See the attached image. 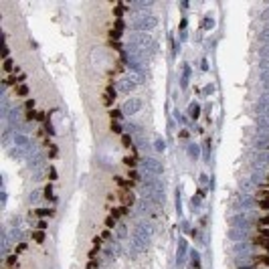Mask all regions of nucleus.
<instances>
[{
    "label": "nucleus",
    "instance_id": "14",
    "mask_svg": "<svg viewBox=\"0 0 269 269\" xmlns=\"http://www.w3.org/2000/svg\"><path fill=\"white\" fill-rule=\"evenodd\" d=\"M156 150L158 152H164V140H156Z\"/></svg>",
    "mask_w": 269,
    "mask_h": 269
},
{
    "label": "nucleus",
    "instance_id": "2",
    "mask_svg": "<svg viewBox=\"0 0 269 269\" xmlns=\"http://www.w3.org/2000/svg\"><path fill=\"white\" fill-rule=\"evenodd\" d=\"M144 170H148L152 174H162V164L156 162L154 158H146V160H144Z\"/></svg>",
    "mask_w": 269,
    "mask_h": 269
},
{
    "label": "nucleus",
    "instance_id": "25",
    "mask_svg": "<svg viewBox=\"0 0 269 269\" xmlns=\"http://www.w3.org/2000/svg\"><path fill=\"white\" fill-rule=\"evenodd\" d=\"M263 247H265V249H267V253H269V239L265 241V245H263Z\"/></svg>",
    "mask_w": 269,
    "mask_h": 269
},
{
    "label": "nucleus",
    "instance_id": "8",
    "mask_svg": "<svg viewBox=\"0 0 269 269\" xmlns=\"http://www.w3.org/2000/svg\"><path fill=\"white\" fill-rule=\"evenodd\" d=\"M33 239H34L37 243H43V241H45V235L39 231V233H33Z\"/></svg>",
    "mask_w": 269,
    "mask_h": 269
},
{
    "label": "nucleus",
    "instance_id": "4",
    "mask_svg": "<svg viewBox=\"0 0 269 269\" xmlns=\"http://www.w3.org/2000/svg\"><path fill=\"white\" fill-rule=\"evenodd\" d=\"M115 99V91L111 89V85L107 87V91H105V105H111V101Z\"/></svg>",
    "mask_w": 269,
    "mask_h": 269
},
{
    "label": "nucleus",
    "instance_id": "10",
    "mask_svg": "<svg viewBox=\"0 0 269 269\" xmlns=\"http://www.w3.org/2000/svg\"><path fill=\"white\" fill-rule=\"evenodd\" d=\"M123 202H126V204H132V202H134V194H132V192H128V194L123 196Z\"/></svg>",
    "mask_w": 269,
    "mask_h": 269
},
{
    "label": "nucleus",
    "instance_id": "3",
    "mask_svg": "<svg viewBox=\"0 0 269 269\" xmlns=\"http://www.w3.org/2000/svg\"><path fill=\"white\" fill-rule=\"evenodd\" d=\"M156 24V18H152V16H150V18H140L138 20V28H152Z\"/></svg>",
    "mask_w": 269,
    "mask_h": 269
},
{
    "label": "nucleus",
    "instance_id": "5",
    "mask_svg": "<svg viewBox=\"0 0 269 269\" xmlns=\"http://www.w3.org/2000/svg\"><path fill=\"white\" fill-rule=\"evenodd\" d=\"M126 213H128V209H126V207H120V209H114L111 210V216H121V215H126Z\"/></svg>",
    "mask_w": 269,
    "mask_h": 269
},
{
    "label": "nucleus",
    "instance_id": "12",
    "mask_svg": "<svg viewBox=\"0 0 269 269\" xmlns=\"http://www.w3.org/2000/svg\"><path fill=\"white\" fill-rule=\"evenodd\" d=\"M16 93H18V95H27L28 93V87H27V85H20V87L16 89Z\"/></svg>",
    "mask_w": 269,
    "mask_h": 269
},
{
    "label": "nucleus",
    "instance_id": "15",
    "mask_svg": "<svg viewBox=\"0 0 269 269\" xmlns=\"http://www.w3.org/2000/svg\"><path fill=\"white\" fill-rule=\"evenodd\" d=\"M10 69H12V61L6 59V61H4V71H10Z\"/></svg>",
    "mask_w": 269,
    "mask_h": 269
},
{
    "label": "nucleus",
    "instance_id": "23",
    "mask_svg": "<svg viewBox=\"0 0 269 269\" xmlns=\"http://www.w3.org/2000/svg\"><path fill=\"white\" fill-rule=\"evenodd\" d=\"M16 263V257H8V265H14Z\"/></svg>",
    "mask_w": 269,
    "mask_h": 269
},
{
    "label": "nucleus",
    "instance_id": "21",
    "mask_svg": "<svg viewBox=\"0 0 269 269\" xmlns=\"http://www.w3.org/2000/svg\"><path fill=\"white\" fill-rule=\"evenodd\" d=\"M109 37H111V39H117V37H120V30H111Z\"/></svg>",
    "mask_w": 269,
    "mask_h": 269
},
{
    "label": "nucleus",
    "instance_id": "11",
    "mask_svg": "<svg viewBox=\"0 0 269 269\" xmlns=\"http://www.w3.org/2000/svg\"><path fill=\"white\" fill-rule=\"evenodd\" d=\"M37 213H39V216H51V215H53V210H47V209H39V210H37Z\"/></svg>",
    "mask_w": 269,
    "mask_h": 269
},
{
    "label": "nucleus",
    "instance_id": "9",
    "mask_svg": "<svg viewBox=\"0 0 269 269\" xmlns=\"http://www.w3.org/2000/svg\"><path fill=\"white\" fill-rule=\"evenodd\" d=\"M105 225H107V229H114L115 227V219L114 216H107V219H105Z\"/></svg>",
    "mask_w": 269,
    "mask_h": 269
},
{
    "label": "nucleus",
    "instance_id": "1",
    "mask_svg": "<svg viewBox=\"0 0 269 269\" xmlns=\"http://www.w3.org/2000/svg\"><path fill=\"white\" fill-rule=\"evenodd\" d=\"M140 109H142V99H138V97H130L123 103V114H138Z\"/></svg>",
    "mask_w": 269,
    "mask_h": 269
},
{
    "label": "nucleus",
    "instance_id": "20",
    "mask_svg": "<svg viewBox=\"0 0 269 269\" xmlns=\"http://www.w3.org/2000/svg\"><path fill=\"white\" fill-rule=\"evenodd\" d=\"M34 107V99H28L27 101V109H33Z\"/></svg>",
    "mask_w": 269,
    "mask_h": 269
},
{
    "label": "nucleus",
    "instance_id": "6",
    "mask_svg": "<svg viewBox=\"0 0 269 269\" xmlns=\"http://www.w3.org/2000/svg\"><path fill=\"white\" fill-rule=\"evenodd\" d=\"M123 164H126L128 168H134V166H136V160L132 158V156H128V158H123Z\"/></svg>",
    "mask_w": 269,
    "mask_h": 269
},
{
    "label": "nucleus",
    "instance_id": "24",
    "mask_svg": "<svg viewBox=\"0 0 269 269\" xmlns=\"http://www.w3.org/2000/svg\"><path fill=\"white\" fill-rule=\"evenodd\" d=\"M109 115H111V120H114V117H120L121 114H120V111H111V114H109Z\"/></svg>",
    "mask_w": 269,
    "mask_h": 269
},
{
    "label": "nucleus",
    "instance_id": "22",
    "mask_svg": "<svg viewBox=\"0 0 269 269\" xmlns=\"http://www.w3.org/2000/svg\"><path fill=\"white\" fill-rule=\"evenodd\" d=\"M39 229H40V231L47 229V223H45V221H39Z\"/></svg>",
    "mask_w": 269,
    "mask_h": 269
},
{
    "label": "nucleus",
    "instance_id": "19",
    "mask_svg": "<svg viewBox=\"0 0 269 269\" xmlns=\"http://www.w3.org/2000/svg\"><path fill=\"white\" fill-rule=\"evenodd\" d=\"M259 225H269V215L263 216V219H259Z\"/></svg>",
    "mask_w": 269,
    "mask_h": 269
},
{
    "label": "nucleus",
    "instance_id": "18",
    "mask_svg": "<svg viewBox=\"0 0 269 269\" xmlns=\"http://www.w3.org/2000/svg\"><path fill=\"white\" fill-rule=\"evenodd\" d=\"M111 132H115V134H120V132H121V128L117 126V123H111Z\"/></svg>",
    "mask_w": 269,
    "mask_h": 269
},
{
    "label": "nucleus",
    "instance_id": "26",
    "mask_svg": "<svg viewBox=\"0 0 269 269\" xmlns=\"http://www.w3.org/2000/svg\"><path fill=\"white\" fill-rule=\"evenodd\" d=\"M267 198H269V192H267Z\"/></svg>",
    "mask_w": 269,
    "mask_h": 269
},
{
    "label": "nucleus",
    "instance_id": "17",
    "mask_svg": "<svg viewBox=\"0 0 269 269\" xmlns=\"http://www.w3.org/2000/svg\"><path fill=\"white\" fill-rule=\"evenodd\" d=\"M259 233H261L263 239H267V237H269V229H259Z\"/></svg>",
    "mask_w": 269,
    "mask_h": 269
},
{
    "label": "nucleus",
    "instance_id": "7",
    "mask_svg": "<svg viewBox=\"0 0 269 269\" xmlns=\"http://www.w3.org/2000/svg\"><path fill=\"white\" fill-rule=\"evenodd\" d=\"M257 263H263V265H267L269 267V255H259L257 257Z\"/></svg>",
    "mask_w": 269,
    "mask_h": 269
},
{
    "label": "nucleus",
    "instance_id": "13",
    "mask_svg": "<svg viewBox=\"0 0 269 269\" xmlns=\"http://www.w3.org/2000/svg\"><path fill=\"white\" fill-rule=\"evenodd\" d=\"M121 142H123V146H126V148H130V146H132V138H130V136H123V138H121Z\"/></svg>",
    "mask_w": 269,
    "mask_h": 269
},
{
    "label": "nucleus",
    "instance_id": "16",
    "mask_svg": "<svg viewBox=\"0 0 269 269\" xmlns=\"http://www.w3.org/2000/svg\"><path fill=\"white\" fill-rule=\"evenodd\" d=\"M259 207H261V209H269V198L261 200V202H259Z\"/></svg>",
    "mask_w": 269,
    "mask_h": 269
}]
</instances>
